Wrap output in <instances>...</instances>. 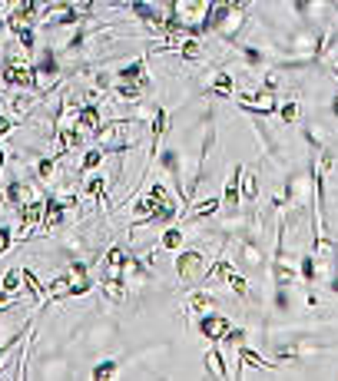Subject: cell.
Wrapping results in <instances>:
<instances>
[{
    "instance_id": "6",
    "label": "cell",
    "mask_w": 338,
    "mask_h": 381,
    "mask_svg": "<svg viewBox=\"0 0 338 381\" xmlns=\"http://www.w3.org/2000/svg\"><path fill=\"white\" fill-rule=\"evenodd\" d=\"M4 83L13 90H37V73H33V64H27V60H20L17 54H11L7 60H4ZM40 93V90H37Z\"/></svg>"
},
{
    "instance_id": "9",
    "label": "cell",
    "mask_w": 338,
    "mask_h": 381,
    "mask_svg": "<svg viewBox=\"0 0 338 381\" xmlns=\"http://www.w3.org/2000/svg\"><path fill=\"white\" fill-rule=\"evenodd\" d=\"M242 169H246V166L236 163L229 169V176H226V189H222V212H226V216H236V212H242V193H239Z\"/></svg>"
},
{
    "instance_id": "31",
    "label": "cell",
    "mask_w": 338,
    "mask_h": 381,
    "mask_svg": "<svg viewBox=\"0 0 338 381\" xmlns=\"http://www.w3.org/2000/svg\"><path fill=\"white\" fill-rule=\"evenodd\" d=\"M107 156H109V152L103 150V146H97V150H87V156H83V163H80V173L87 176V173H93V169H99Z\"/></svg>"
},
{
    "instance_id": "29",
    "label": "cell",
    "mask_w": 338,
    "mask_h": 381,
    "mask_svg": "<svg viewBox=\"0 0 338 381\" xmlns=\"http://www.w3.org/2000/svg\"><path fill=\"white\" fill-rule=\"evenodd\" d=\"M272 305L275 312H282V315H289V312H295V302H292V285H272Z\"/></svg>"
},
{
    "instance_id": "14",
    "label": "cell",
    "mask_w": 338,
    "mask_h": 381,
    "mask_svg": "<svg viewBox=\"0 0 338 381\" xmlns=\"http://www.w3.org/2000/svg\"><path fill=\"white\" fill-rule=\"evenodd\" d=\"M126 259H130V252L123 249V246H109L107 255H103V279H120V282H123Z\"/></svg>"
},
{
    "instance_id": "45",
    "label": "cell",
    "mask_w": 338,
    "mask_h": 381,
    "mask_svg": "<svg viewBox=\"0 0 338 381\" xmlns=\"http://www.w3.org/2000/svg\"><path fill=\"white\" fill-rule=\"evenodd\" d=\"M4 209H7V196H4V193H0V212H4Z\"/></svg>"
},
{
    "instance_id": "32",
    "label": "cell",
    "mask_w": 338,
    "mask_h": 381,
    "mask_svg": "<svg viewBox=\"0 0 338 381\" xmlns=\"http://www.w3.org/2000/svg\"><path fill=\"white\" fill-rule=\"evenodd\" d=\"M226 285H229V289H232L236 295H239V298H252V292H249V285H252V282L239 272V269H232L229 279H226Z\"/></svg>"
},
{
    "instance_id": "3",
    "label": "cell",
    "mask_w": 338,
    "mask_h": 381,
    "mask_svg": "<svg viewBox=\"0 0 338 381\" xmlns=\"http://www.w3.org/2000/svg\"><path fill=\"white\" fill-rule=\"evenodd\" d=\"M163 209H179V202L173 199L169 186L153 183L150 189H146V193H143L140 199H133L130 212H133L136 219H143V216H153V212H163Z\"/></svg>"
},
{
    "instance_id": "30",
    "label": "cell",
    "mask_w": 338,
    "mask_h": 381,
    "mask_svg": "<svg viewBox=\"0 0 338 381\" xmlns=\"http://www.w3.org/2000/svg\"><path fill=\"white\" fill-rule=\"evenodd\" d=\"M206 365H209V375H216V378H229V368H226L222 351L216 349V341H212V349H206Z\"/></svg>"
},
{
    "instance_id": "13",
    "label": "cell",
    "mask_w": 338,
    "mask_h": 381,
    "mask_svg": "<svg viewBox=\"0 0 338 381\" xmlns=\"http://www.w3.org/2000/svg\"><path fill=\"white\" fill-rule=\"evenodd\" d=\"M298 279H302L306 285H318V282H325V279H328L325 265L318 262V255H315L312 249H308L306 255L298 259Z\"/></svg>"
},
{
    "instance_id": "42",
    "label": "cell",
    "mask_w": 338,
    "mask_h": 381,
    "mask_svg": "<svg viewBox=\"0 0 338 381\" xmlns=\"http://www.w3.org/2000/svg\"><path fill=\"white\" fill-rule=\"evenodd\" d=\"M11 130H13V120H11V116H4V113H0V136H7Z\"/></svg>"
},
{
    "instance_id": "34",
    "label": "cell",
    "mask_w": 338,
    "mask_h": 381,
    "mask_svg": "<svg viewBox=\"0 0 338 381\" xmlns=\"http://www.w3.org/2000/svg\"><path fill=\"white\" fill-rule=\"evenodd\" d=\"M279 116H282L285 126H295L298 123V99L289 97L285 103H279Z\"/></svg>"
},
{
    "instance_id": "44",
    "label": "cell",
    "mask_w": 338,
    "mask_h": 381,
    "mask_svg": "<svg viewBox=\"0 0 338 381\" xmlns=\"http://www.w3.org/2000/svg\"><path fill=\"white\" fill-rule=\"evenodd\" d=\"M4 159H7V150L0 146V169H4Z\"/></svg>"
},
{
    "instance_id": "23",
    "label": "cell",
    "mask_w": 338,
    "mask_h": 381,
    "mask_svg": "<svg viewBox=\"0 0 338 381\" xmlns=\"http://www.w3.org/2000/svg\"><path fill=\"white\" fill-rule=\"evenodd\" d=\"M216 308H219L216 295L206 292V289H203V292H193L186 298V312H189V315H206V312H216Z\"/></svg>"
},
{
    "instance_id": "20",
    "label": "cell",
    "mask_w": 338,
    "mask_h": 381,
    "mask_svg": "<svg viewBox=\"0 0 338 381\" xmlns=\"http://www.w3.org/2000/svg\"><path fill=\"white\" fill-rule=\"evenodd\" d=\"M66 275H70L73 295H87L90 289H93V282H90V269H87V262L70 259V269H66Z\"/></svg>"
},
{
    "instance_id": "38",
    "label": "cell",
    "mask_w": 338,
    "mask_h": 381,
    "mask_svg": "<svg viewBox=\"0 0 338 381\" xmlns=\"http://www.w3.org/2000/svg\"><path fill=\"white\" fill-rule=\"evenodd\" d=\"M54 169H56V156H47V159H40V163H37V179H40V183H47V179L54 176Z\"/></svg>"
},
{
    "instance_id": "27",
    "label": "cell",
    "mask_w": 338,
    "mask_h": 381,
    "mask_svg": "<svg viewBox=\"0 0 338 381\" xmlns=\"http://www.w3.org/2000/svg\"><path fill=\"white\" fill-rule=\"evenodd\" d=\"M73 295V285H70V275H56L54 282L44 289V302H56V298H70Z\"/></svg>"
},
{
    "instance_id": "43",
    "label": "cell",
    "mask_w": 338,
    "mask_h": 381,
    "mask_svg": "<svg viewBox=\"0 0 338 381\" xmlns=\"http://www.w3.org/2000/svg\"><path fill=\"white\" fill-rule=\"evenodd\" d=\"M332 113H335V120H338V93L332 97Z\"/></svg>"
},
{
    "instance_id": "10",
    "label": "cell",
    "mask_w": 338,
    "mask_h": 381,
    "mask_svg": "<svg viewBox=\"0 0 338 381\" xmlns=\"http://www.w3.org/2000/svg\"><path fill=\"white\" fill-rule=\"evenodd\" d=\"M232 328V322L226 315H219V312H206V315H199V335L206 338V341H222L226 332Z\"/></svg>"
},
{
    "instance_id": "24",
    "label": "cell",
    "mask_w": 338,
    "mask_h": 381,
    "mask_svg": "<svg viewBox=\"0 0 338 381\" xmlns=\"http://www.w3.org/2000/svg\"><path fill=\"white\" fill-rule=\"evenodd\" d=\"M4 196H7V206H17V209H20L27 199H37V193H30V186H27L20 176H17V179H11V183H7Z\"/></svg>"
},
{
    "instance_id": "47",
    "label": "cell",
    "mask_w": 338,
    "mask_h": 381,
    "mask_svg": "<svg viewBox=\"0 0 338 381\" xmlns=\"http://www.w3.org/2000/svg\"><path fill=\"white\" fill-rule=\"evenodd\" d=\"M335 37H338V33H335Z\"/></svg>"
},
{
    "instance_id": "15",
    "label": "cell",
    "mask_w": 338,
    "mask_h": 381,
    "mask_svg": "<svg viewBox=\"0 0 338 381\" xmlns=\"http://www.w3.org/2000/svg\"><path fill=\"white\" fill-rule=\"evenodd\" d=\"M77 126L87 136H97L99 126H103V116H99V103L93 99H83V107H80V116H77Z\"/></svg>"
},
{
    "instance_id": "2",
    "label": "cell",
    "mask_w": 338,
    "mask_h": 381,
    "mask_svg": "<svg viewBox=\"0 0 338 381\" xmlns=\"http://www.w3.org/2000/svg\"><path fill=\"white\" fill-rule=\"evenodd\" d=\"M209 272V259L203 249H179L176 252V275L183 285H199L206 282Z\"/></svg>"
},
{
    "instance_id": "41",
    "label": "cell",
    "mask_w": 338,
    "mask_h": 381,
    "mask_svg": "<svg viewBox=\"0 0 338 381\" xmlns=\"http://www.w3.org/2000/svg\"><path fill=\"white\" fill-rule=\"evenodd\" d=\"M325 282H328V289H332V292L338 295V259L332 262V265H328V279H325Z\"/></svg>"
},
{
    "instance_id": "16",
    "label": "cell",
    "mask_w": 338,
    "mask_h": 381,
    "mask_svg": "<svg viewBox=\"0 0 338 381\" xmlns=\"http://www.w3.org/2000/svg\"><path fill=\"white\" fill-rule=\"evenodd\" d=\"M259 371V368H279V365H272V361L265 358V355H259L255 349H246V345H239V368H236V378H242L246 371Z\"/></svg>"
},
{
    "instance_id": "26",
    "label": "cell",
    "mask_w": 338,
    "mask_h": 381,
    "mask_svg": "<svg viewBox=\"0 0 338 381\" xmlns=\"http://www.w3.org/2000/svg\"><path fill=\"white\" fill-rule=\"evenodd\" d=\"M99 289H103V295H107L113 305H123L126 298H130V285L120 282V279H103V282H99Z\"/></svg>"
},
{
    "instance_id": "33",
    "label": "cell",
    "mask_w": 338,
    "mask_h": 381,
    "mask_svg": "<svg viewBox=\"0 0 338 381\" xmlns=\"http://www.w3.org/2000/svg\"><path fill=\"white\" fill-rule=\"evenodd\" d=\"M116 375H120V361H113V358L99 361L97 368L90 371V378H97V381H109V378H116Z\"/></svg>"
},
{
    "instance_id": "40",
    "label": "cell",
    "mask_w": 338,
    "mask_h": 381,
    "mask_svg": "<svg viewBox=\"0 0 338 381\" xmlns=\"http://www.w3.org/2000/svg\"><path fill=\"white\" fill-rule=\"evenodd\" d=\"M222 341H226V345H236V349H239V345H246V332H242V328H229Z\"/></svg>"
},
{
    "instance_id": "25",
    "label": "cell",
    "mask_w": 338,
    "mask_h": 381,
    "mask_svg": "<svg viewBox=\"0 0 338 381\" xmlns=\"http://www.w3.org/2000/svg\"><path fill=\"white\" fill-rule=\"evenodd\" d=\"M176 50H179V56H183V60H189V64H196V60H203V56H206V50H203V40H199V37H193V33H186Z\"/></svg>"
},
{
    "instance_id": "28",
    "label": "cell",
    "mask_w": 338,
    "mask_h": 381,
    "mask_svg": "<svg viewBox=\"0 0 338 381\" xmlns=\"http://www.w3.org/2000/svg\"><path fill=\"white\" fill-rule=\"evenodd\" d=\"M183 239H186L183 226H166L163 236H159V249L163 252H179L183 249Z\"/></svg>"
},
{
    "instance_id": "11",
    "label": "cell",
    "mask_w": 338,
    "mask_h": 381,
    "mask_svg": "<svg viewBox=\"0 0 338 381\" xmlns=\"http://www.w3.org/2000/svg\"><path fill=\"white\" fill-rule=\"evenodd\" d=\"M159 166L169 173L176 193H179V199L186 202V193H183V186H179V179H183V152H179V146H166V150H159Z\"/></svg>"
},
{
    "instance_id": "21",
    "label": "cell",
    "mask_w": 338,
    "mask_h": 381,
    "mask_svg": "<svg viewBox=\"0 0 338 381\" xmlns=\"http://www.w3.org/2000/svg\"><path fill=\"white\" fill-rule=\"evenodd\" d=\"M239 193H242V202H246V206L259 202V196H262V179H259V173H255V169H242Z\"/></svg>"
},
{
    "instance_id": "36",
    "label": "cell",
    "mask_w": 338,
    "mask_h": 381,
    "mask_svg": "<svg viewBox=\"0 0 338 381\" xmlns=\"http://www.w3.org/2000/svg\"><path fill=\"white\" fill-rule=\"evenodd\" d=\"M23 289H27L33 298H44V289H47V285H40V279L33 275V269H23Z\"/></svg>"
},
{
    "instance_id": "8",
    "label": "cell",
    "mask_w": 338,
    "mask_h": 381,
    "mask_svg": "<svg viewBox=\"0 0 338 381\" xmlns=\"http://www.w3.org/2000/svg\"><path fill=\"white\" fill-rule=\"evenodd\" d=\"M20 216H17V232L13 236H20V239H30L33 236V229L44 222V199L37 196V199H27L20 209H17Z\"/></svg>"
},
{
    "instance_id": "35",
    "label": "cell",
    "mask_w": 338,
    "mask_h": 381,
    "mask_svg": "<svg viewBox=\"0 0 338 381\" xmlns=\"http://www.w3.org/2000/svg\"><path fill=\"white\" fill-rule=\"evenodd\" d=\"M20 285H23V269H11V272L4 275V282H0V289H4V292H20Z\"/></svg>"
},
{
    "instance_id": "4",
    "label": "cell",
    "mask_w": 338,
    "mask_h": 381,
    "mask_svg": "<svg viewBox=\"0 0 338 381\" xmlns=\"http://www.w3.org/2000/svg\"><path fill=\"white\" fill-rule=\"evenodd\" d=\"M33 73H37V90L47 93L60 83V50L54 47H40L33 56Z\"/></svg>"
},
{
    "instance_id": "19",
    "label": "cell",
    "mask_w": 338,
    "mask_h": 381,
    "mask_svg": "<svg viewBox=\"0 0 338 381\" xmlns=\"http://www.w3.org/2000/svg\"><path fill=\"white\" fill-rule=\"evenodd\" d=\"M189 212H186L183 219H189V222H199V219H212L216 212H222V196H206L199 199V202H189Z\"/></svg>"
},
{
    "instance_id": "18",
    "label": "cell",
    "mask_w": 338,
    "mask_h": 381,
    "mask_svg": "<svg viewBox=\"0 0 338 381\" xmlns=\"http://www.w3.org/2000/svg\"><path fill=\"white\" fill-rule=\"evenodd\" d=\"M206 93L209 97H219V99H232V93H236V76L229 70H219L206 83Z\"/></svg>"
},
{
    "instance_id": "46",
    "label": "cell",
    "mask_w": 338,
    "mask_h": 381,
    "mask_svg": "<svg viewBox=\"0 0 338 381\" xmlns=\"http://www.w3.org/2000/svg\"><path fill=\"white\" fill-rule=\"evenodd\" d=\"M4 27H7V23H4V20H0V33H4Z\"/></svg>"
},
{
    "instance_id": "37",
    "label": "cell",
    "mask_w": 338,
    "mask_h": 381,
    "mask_svg": "<svg viewBox=\"0 0 338 381\" xmlns=\"http://www.w3.org/2000/svg\"><path fill=\"white\" fill-rule=\"evenodd\" d=\"M87 193H90L93 199H103V196H107V176H90Z\"/></svg>"
},
{
    "instance_id": "5",
    "label": "cell",
    "mask_w": 338,
    "mask_h": 381,
    "mask_svg": "<svg viewBox=\"0 0 338 381\" xmlns=\"http://www.w3.org/2000/svg\"><path fill=\"white\" fill-rule=\"evenodd\" d=\"M236 269H242L246 275H262L265 269H269V262H265V252H262V239H255V236H239Z\"/></svg>"
},
{
    "instance_id": "22",
    "label": "cell",
    "mask_w": 338,
    "mask_h": 381,
    "mask_svg": "<svg viewBox=\"0 0 338 381\" xmlns=\"http://www.w3.org/2000/svg\"><path fill=\"white\" fill-rule=\"evenodd\" d=\"M113 93H116L123 103H140V99L150 93V87H143L136 80H113Z\"/></svg>"
},
{
    "instance_id": "1",
    "label": "cell",
    "mask_w": 338,
    "mask_h": 381,
    "mask_svg": "<svg viewBox=\"0 0 338 381\" xmlns=\"http://www.w3.org/2000/svg\"><path fill=\"white\" fill-rule=\"evenodd\" d=\"M209 4H212V0H173L169 20H176L186 33H193V37H203V33H209L206 30Z\"/></svg>"
},
{
    "instance_id": "17",
    "label": "cell",
    "mask_w": 338,
    "mask_h": 381,
    "mask_svg": "<svg viewBox=\"0 0 338 381\" xmlns=\"http://www.w3.org/2000/svg\"><path fill=\"white\" fill-rule=\"evenodd\" d=\"M113 80H136V83L153 90V76L146 73V56H136L133 64L120 66V73H113Z\"/></svg>"
},
{
    "instance_id": "12",
    "label": "cell",
    "mask_w": 338,
    "mask_h": 381,
    "mask_svg": "<svg viewBox=\"0 0 338 381\" xmlns=\"http://www.w3.org/2000/svg\"><path fill=\"white\" fill-rule=\"evenodd\" d=\"M66 202L60 196H47L44 199V222H40V232H54L66 222Z\"/></svg>"
},
{
    "instance_id": "7",
    "label": "cell",
    "mask_w": 338,
    "mask_h": 381,
    "mask_svg": "<svg viewBox=\"0 0 338 381\" xmlns=\"http://www.w3.org/2000/svg\"><path fill=\"white\" fill-rule=\"evenodd\" d=\"M236 103H239V109H246V113H252V116H272V113H279V99H275L272 90H246V93H239L236 97Z\"/></svg>"
},
{
    "instance_id": "39",
    "label": "cell",
    "mask_w": 338,
    "mask_h": 381,
    "mask_svg": "<svg viewBox=\"0 0 338 381\" xmlns=\"http://www.w3.org/2000/svg\"><path fill=\"white\" fill-rule=\"evenodd\" d=\"M13 246V229L11 226H0V255H7Z\"/></svg>"
}]
</instances>
